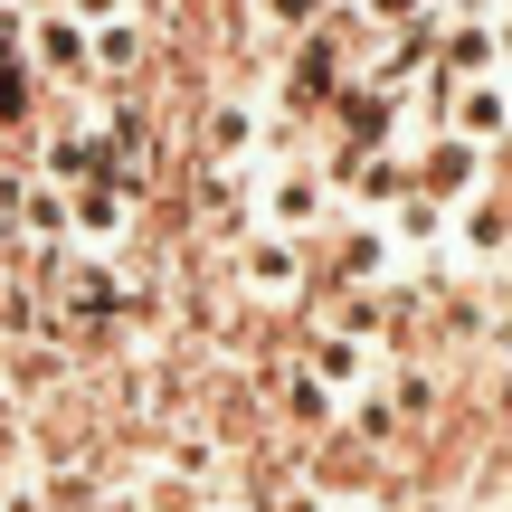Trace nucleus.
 Instances as JSON below:
<instances>
[{
    "mask_svg": "<svg viewBox=\"0 0 512 512\" xmlns=\"http://www.w3.org/2000/svg\"><path fill=\"white\" fill-rule=\"evenodd\" d=\"M19 57H29V76H38V86H95V48H86V19H76L67 0L29 10V38H19Z\"/></svg>",
    "mask_w": 512,
    "mask_h": 512,
    "instance_id": "1",
    "label": "nucleus"
},
{
    "mask_svg": "<svg viewBox=\"0 0 512 512\" xmlns=\"http://www.w3.org/2000/svg\"><path fill=\"white\" fill-rule=\"evenodd\" d=\"M408 181H418L437 209H465L484 181H494V152H484V143H465V133H437V143H418V152H408Z\"/></svg>",
    "mask_w": 512,
    "mask_h": 512,
    "instance_id": "2",
    "label": "nucleus"
},
{
    "mask_svg": "<svg viewBox=\"0 0 512 512\" xmlns=\"http://www.w3.org/2000/svg\"><path fill=\"white\" fill-rule=\"evenodd\" d=\"M323 181L342 190L361 219H389V209L418 190V181H408V152H399V143H380V152H332V162H323Z\"/></svg>",
    "mask_w": 512,
    "mask_h": 512,
    "instance_id": "3",
    "label": "nucleus"
},
{
    "mask_svg": "<svg viewBox=\"0 0 512 512\" xmlns=\"http://www.w3.org/2000/svg\"><path fill=\"white\" fill-rule=\"evenodd\" d=\"M67 228H76V247H86V256H114V247H124V228H133V190L114 181V171L76 181L67 190Z\"/></svg>",
    "mask_w": 512,
    "mask_h": 512,
    "instance_id": "4",
    "label": "nucleus"
},
{
    "mask_svg": "<svg viewBox=\"0 0 512 512\" xmlns=\"http://www.w3.org/2000/svg\"><path fill=\"white\" fill-rule=\"evenodd\" d=\"M389 266H399L389 219H342V228H332V285H342V294H380Z\"/></svg>",
    "mask_w": 512,
    "mask_h": 512,
    "instance_id": "5",
    "label": "nucleus"
},
{
    "mask_svg": "<svg viewBox=\"0 0 512 512\" xmlns=\"http://www.w3.org/2000/svg\"><path fill=\"white\" fill-rule=\"evenodd\" d=\"M238 285L256 294V304H294V294H304V238L247 228V238H238Z\"/></svg>",
    "mask_w": 512,
    "mask_h": 512,
    "instance_id": "6",
    "label": "nucleus"
},
{
    "mask_svg": "<svg viewBox=\"0 0 512 512\" xmlns=\"http://www.w3.org/2000/svg\"><path fill=\"white\" fill-rule=\"evenodd\" d=\"M342 67H351V57H342V38H332L323 19H313V29L285 48V105H294V114H304V105H332V95L351 86Z\"/></svg>",
    "mask_w": 512,
    "mask_h": 512,
    "instance_id": "7",
    "label": "nucleus"
},
{
    "mask_svg": "<svg viewBox=\"0 0 512 512\" xmlns=\"http://www.w3.org/2000/svg\"><path fill=\"white\" fill-rule=\"evenodd\" d=\"M323 162H275L266 200H256V228H275V238H304L313 219H323Z\"/></svg>",
    "mask_w": 512,
    "mask_h": 512,
    "instance_id": "8",
    "label": "nucleus"
},
{
    "mask_svg": "<svg viewBox=\"0 0 512 512\" xmlns=\"http://www.w3.org/2000/svg\"><path fill=\"white\" fill-rule=\"evenodd\" d=\"M86 48H95V86H133L143 57H152V38H143L133 10H114V19H86Z\"/></svg>",
    "mask_w": 512,
    "mask_h": 512,
    "instance_id": "9",
    "label": "nucleus"
},
{
    "mask_svg": "<svg viewBox=\"0 0 512 512\" xmlns=\"http://www.w3.org/2000/svg\"><path fill=\"white\" fill-rule=\"evenodd\" d=\"M256 133H266V105H256V95H219L209 124H200V143H209V162H247Z\"/></svg>",
    "mask_w": 512,
    "mask_h": 512,
    "instance_id": "10",
    "label": "nucleus"
},
{
    "mask_svg": "<svg viewBox=\"0 0 512 512\" xmlns=\"http://www.w3.org/2000/svg\"><path fill=\"white\" fill-rule=\"evenodd\" d=\"M19 238H29V256L76 247V228H67V190H57V181H38V171H29V190H19Z\"/></svg>",
    "mask_w": 512,
    "mask_h": 512,
    "instance_id": "11",
    "label": "nucleus"
},
{
    "mask_svg": "<svg viewBox=\"0 0 512 512\" xmlns=\"http://www.w3.org/2000/svg\"><path fill=\"white\" fill-rule=\"evenodd\" d=\"M313 380L342 399V389L370 380V342H351V332H313Z\"/></svg>",
    "mask_w": 512,
    "mask_h": 512,
    "instance_id": "12",
    "label": "nucleus"
},
{
    "mask_svg": "<svg viewBox=\"0 0 512 512\" xmlns=\"http://www.w3.org/2000/svg\"><path fill=\"white\" fill-rule=\"evenodd\" d=\"M456 238H465V256H503V247H512V209L475 190V200L456 209Z\"/></svg>",
    "mask_w": 512,
    "mask_h": 512,
    "instance_id": "13",
    "label": "nucleus"
},
{
    "mask_svg": "<svg viewBox=\"0 0 512 512\" xmlns=\"http://www.w3.org/2000/svg\"><path fill=\"white\" fill-rule=\"evenodd\" d=\"M437 67L446 76H494V29H484V19H456V29L437 38Z\"/></svg>",
    "mask_w": 512,
    "mask_h": 512,
    "instance_id": "14",
    "label": "nucleus"
},
{
    "mask_svg": "<svg viewBox=\"0 0 512 512\" xmlns=\"http://www.w3.org/2000/svg\"><path fill=\"white\" fill-rule=\"evenodd\" d=\"M19 190H29V162L0 152V266H29V238H19Z\"/></svg>",
    "mask_w": 512,
    "mask_h": 512,
    "instance_id": "15",
    "label": "nucleus"
},
{
    "mask_svg": "<svg viewBox=\"0 0 512 512\" xmlns=\"http://www.w3.org/2000/svg\"><path fill=\"white\" fill-rule=\"evenodd\" d=\"M285 418H304V427H332V418H342V399H332V389L313 380V370H294V380H285Z\"/></svg>",
    "mask_w": 512,
    "mask_h": 512,
    "instance_id": "16",
    "label": "nucleus"
},
{
    "mask_svg": "<svg viewBox=\"0 0 512 512\" xmlns=\"http://www.w3.org/2000/svg\"><path fill=\"white\" fill-rule=\"evenodd\" d=\"M38 114V76H29V57H0V124H29Z\"/></svg>",
    "mask_w": 512,
    "mask_h": 512,
    "instance_id": "17",
    "label": "nucleus"
},
{
    "mask_svg": "<svg viewBox=\"0 0 512 512\" xmlns=\"http://www.w3.org/2000/svg\"><path fill=\"white\" fill-rule=\"evenodd\" d=\"M437 228H446V209L427 200V190H408V200L389 209V238H408V247H427V238H437Z\"/></svg>",
    "mask_w": 512,
    "mask_h": 512,
    "instance_id": "18",
    "label": "nucleus"
},
{
    "mask_svg": "<svg viewBox=\"0 0 512 512\" xmlns=\"http://www.w3.org/2000/svg\"><path fill=\"white\" fill-rule=\"evenodd\" d=\"M351 10H361L370 29H408V19H427L437 0H351Z\"/></svg>",
    "mask_w": 512,
    "mask_h": 512,
    "instance_id": "19",
    "label": "nucleus"
},
{
    "mask_svg": "<svg viewBox=\"0 0 512 512\" xmlns=\"http://www.w3.org/2000/svg\"><path fill=\"white\" fill-rule=\"evenodd\" d=\"M266 19H275V38H304L323 10H313V0H266Z\"/></svg>",
    "mask_w": 512,
    "mask_h": 512,
    "instance_id": "20",
    "label": "nucleus"
},
{
    "mask_svg": "<svg viewBox=\"0 0 512 512\" xmlns=\"http://www.w3.org/2000/svg\"><path fill=\"white\" fill-rule=\"evenodd\" d=\"M19 38H29V10H19V0H0V57H19Z\"/></svg>",
    "mask_w": 512,
    "mask_h": 512,
    "instance_id": "21",
    "label": "nucleus"
},
{
    "mask_svg": "<svg viewBox=\"0 0 512 512\" xmlns=\"http://www.w3.org/2000/svg\"><path fill=\"white\" fill-rule=\"evenodd\" d=\"M484 29H494V67H512V10H494Z\"/></svg>",
    "mask_w": 512,
    "mask_h": 512,
    "instance_id": "22",
    "label": "nucleus"
},
{
    "mask_svg": "<svg viewBox=\"0 0 512 512\" xmlns=\"http://www.w3.org/2000/svg\"><path fill=\"white\" fill-rule=\"evenodd\" d=\"M67 10H76V19H114L124 0H67Z\"/></svg>",
    "mask_w": 512,
    "mask_h": 512,
    "instance_id": "23",
    "label": "nucleus"
},
{
    "mask_svg": "<svg viewBox=\"0 0 512 512\" xmlns=\"http://www.w3.org/2000/svg\"><path fill=\"white\" fill-rule=\"evenodd\" d=\"M494 342H503V351H512V304H503V313H494Z\"/></svg>",
    "mask_w": 512,
    "mask_h": 512,
    "instance_id": "24",
    "label": "nucleus"
},
{
    "mask_svg": "<svg viewBox=\"0 0 512 512\" xmlns=\"http://www.w3.org/2000/svg\"><path fill=\"white\" fill-rule=\"evenodd\" d=\"M427 512H437V503H427Z\"/></svg>",
    "mask_w": 512,
    "mask_h": 512,
    "instance_id": "25",
    "label": "nucleus"
}]
</instances>
